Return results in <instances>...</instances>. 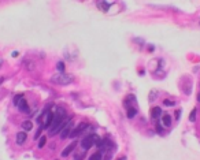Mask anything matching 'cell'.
<instances>
[{"label": "cell", "instance_id": "1", "mask_svg": "<svg viewBox=\"0 0 200 160\" xmlns=\"http://www.w3.org/2000/svg\"><path fill=\"white\" fill-rule=\"evenodd\" d=\"M51 82L56 84V85H70V84L74 82V77L71 74H64V73L55 74V75L51 77Z\"/></svg>", "mask_w": 200, "mask_h": 160}, {"label": "cell", "instance_id": "2", "mask_svg": "<svg viewBox=\"0 0 200 160\" xmlns=\"http://www.w3.org/2000/svg\"><path fill=\"white\" fill-rule=\"evenodd\" d=\"M96 140H97V137L95 134H89V135H87L84 140L81 141V147H82V149L84 151H88L89 148H92L96 144Z\"/></svg>", "mask_w": 200, "mask_h": 160}, {"label": "cell", "instance_id": "3", "mask_svg": "<svg viewBox=\"0 0 200 160\" xmlns=\"http://www.w3.org/2000/svg\"><path fill=\"white\" fill-rule=\"evenodd\" d=\"M52 121H54V112H51V111L44 112V116H43V129H48V127H51Z\"/></svg>", "mask_w": 200, "mask_h": 160}, {"label": "cell", "instance_id": "4", "mask_svg": "<svg viewBox=\"0 0 200 160\" xmlns=\"http://www.w3.org/2000/svg\"><path fill=\"white\" fill-rule=\"evenodd\" d=\"M71 127H73V121H69V122L66 123L64 126H63V129H62V131L59 133L60 134V138L62 140H64V138H67L70 135V131H71Z\"/></svg>", "mask_w": 200, "mask_h": 160}, {"label": "cell", "instance_id": "5", "mask_svg": "<svg viewBox=\"0 0 200 160\" xmlns=\"http://www.w3.org/2000/svg\"><path fill=\"white\" fill-rule=\"evenodd\" d=\"M17 107L19 108L21 112H25V114H29V112H30V107L28 105V101H26L25 97H22L21 100H19V103L17 104Z\"/></svg>", "mask_w": 200, "mask_h": 160}, {"label": "cell", "instance_id": "6", "mask_svg": "<svg viewBox=\"0 0 200 160\" xmlns=\"http://www.w3.org/2000/svg\"><path fill=\"white\" fill-rule=\"evenodd\" d=\"M87 129H88V125H87V123H84V122L80 123V125H78V127H75L74 130H71L73 133H70L69 137H77V135H80L82 131H85Z\"/></svg>", "mask_w": 200, "mask_h": 160}, {"label": "cell", "instance_id": "7", "mask_svg": "<svg viewBox=\"0 0 200 160\" xmlns=\"http://www.w3.org/2000/svg\"><path fill=\"white\" fill-rule=\"evenodd\" d=\"M75 147H77V142H75V141H73L71 144H69L67 147H66L64 149H63V152H62V157H66V156H69V155L71 153V152H73V151L75 149Z\"/></svg>", "mask_w": 200, "mask_h": 160}, {"label": "cell", "instance_id": "8", "mask_svg": "<svg viewBox=\"0 0 200 160\" xmlns=\"http://www.w3.org/2000/svg\"><path fill=\"white\" fill-rule=\"evenodd\" d=\"M66 123H67V121H66V119H63L62 122L59 123V125H58L56 127H52V129L50 130V135H55V134H59V133H60V131H62V129H63V126H64V125H66Z\"/></svg>", "mask_w": 200, "mask_h": 160}, {"label": "cell", "instance_id": "9", "mask_svg": "<svg viewBox=\"0 0 200 160\" xmlns=\"http://www.w3.org/2000/svg\"><path fill=\"white\" fill-rule=\"evenodd\" d=\"M26 138H28V134H26V131H19L18 134H17V138H15V142H17V145H23V142L26 141Z\"/></svg>", "mask_w": 200, "mask_h": 160}, {"label": "cell", "instance_id": "10", "mask_svg": "<svg viewBox=\"0 0 200 160\" xmlns=\"http://www.w3.org/2000/svg\"><path fill=\"white\" fill-rule=\"evenodd\" d=\"M160 115H162V110H160L159 107H154V108L151 110V118H152V119L156 121L158 118H160Z\"/></svg>", "mask_w": 200, "mask_h": 160}, {"label": "cell", "instance_id": "11", "mask_svg": "<svg viewBox=\"0 0 200 160\" xmlns=\"http://www.w3.org/2000/svg\"><path fill=\"white\" fill-rule=\"evenodd\" d=\"M136 115H137V108L133 107V105L128 107V118H129V119H133Z\"/></svg>", "mask_w": 200, "mask_h": 160}, {"label": "cell", "instance_id": "12", "mask_svg": "<svg viewBox=\"0 0 200 160\" xmlns=\"http://www.w3.org/2000/svg\"><path fill=\"white\" fill-rule=\"evenodd\" d=\"M162 123H163V126H166V127L171 126V116H170L169 114H164L162 116Z\"/></svg>", "mask_w": 200, "mask_h": 160}, {"label": "cell", "instance_id": "13", "mask_svg": "<svg viewBox=\"0 0 200 160\" xmlns=\"http://www.w3.org/2000/svg\"><path fill=\"white\" fill-rule=\"evenodd\" d=\"M22 129H23V131H30L33 129V123L30 121H25V122L22 123Z\"/></svg>", "mask_w": 200, "mask_h": 160}, {"label": "cell", "instance_id": "14", "mask_svg": "<svg viewBox=\"0 0 200 160\" xmlns=\"http://www.w3.org/2000/svg\"><path fill=\"white\" fill-rule=\"evenodd\" d=\"M97 7H99V8H101L103 11H107V10L110 8V4H108V3H106L104 0H99V1H97Z\"/></svg>", "mask_w": 200, "mask_h": 160}, {"label": "cell", "instance_id": "15", "mask_svg": "<svg viewBox=\"0 0 200 160\" xmlns=\"http://www.w3.org/2000/svg\"><path fill=\"white\" fill-rule=\"evenodd\" d=\"M103 155L104 153H101V152H96V153L91 155L88 160H103Z\"/></svg>", "mask_w": 200, "mask_h": 160}, {"label": "cell", "instance_id": "16", "mask_svg": "<svg viewBox=\"0 0 200 160\" xmlns=\"http://www.w3.org/2000/svg\"><path fill=\"white\" fill-rule=\"evenodd\" d=\"M45 144H47V137H45V135H43V137L40 138V141H38V148H43Z\"/></svg>", "mask_w": 200, "mask_h": 160}, {"label": "cell", "instance_id": "17", "mask_svg": "<svg viewBox=\"0 0 200 160\" xmlns=\"http://www.w3.org/2000/svg\"><path fill=\"white\" fill-rule=\"evenodd\" d=\"M189 121H191V122H195V121H196V108L192 110L191 115H189Z\"/></svg>", "mask_w": 200, "mask_h": 160}, {"label": "cell", "instance_id": "18", "mask_svg": "<svg viewBox=\"0 0 200 160\" xmlns=\"http://www.w3.org/2000/svg\"><path fill=\"white\" fill-rule=\"evenodd\" d=\"M84 156H85V153H84V152H80V153H77L74 156V160H82Z\"/></svg>", "mask_w": 200, "mask_h": 160}, {"label": "cell", "instance_id": "19", "mask_svg": "<svg viewBox=\"0 0 200 160\" xmlns=\"http://www.w3.org/2000/svg\"><path fill=\"white\" fill-rule=\"evenodd\" d=\"M58 70H59L60 73L64 71V63H63V62H59V63H58Z\"/></svg>", "mask_w": 200, "mask_h": 160}, {"label": "cell", "instance_id": "20", "mask_svg": "<svg viewBox=\"0 0 200 160\" xmlns=\"http://www.w3.org/2000/svg\"><path fill=\"white\" fill-rule=\"evenodd\" d=\"M23 97V94H17V96H15V97H14V104L17 105L19 103V100H21V98Z\"/></svg>", "mask_w": 200, "mask_h": 160}, {"label": "cell", "instance_id": "21", "mask_svg": "<svg viewBox=\"0 0 200 160\" xmlns=\"http://www.w3.org/2000/svg\"><path fill=\"white\" fill-rule=\"evenodd\" d=\"M25 64H26L25 67L28 68V70H33V68H34V64H33V62H26Z\"/></svg>", "mask_w": 200, "mask_h": 160}, {"label": "cell", "instance_id": "22", "mask_svg": "<svg viewBox=\"0 0 200 160\" xmlns=\"http://www.w3.org/2000/svg\"><path fill=\"white\" fill-rule=\"evenodd\" d=\"M163 104H164V105H174V101H170V100H164V101H163Z\"/></svg>", "mask_w": 200, "mask_h": 160}, {"label": "cell", "instance_id": "23", "mask_svg": "<svg viewBox=\"0 0 200 160\" xmlns=\"http://www.w3.org/2000/svg\"><path fill=\"white\" fill-rule=\"evenodd\" d=\"M162 131H163L162 126H160V125H159V123H158V133H162Z\"/></svg>", "mask_w": 200, "mask_h": 160}, {"label": "cell", "instance_id": "24", "mask_svg": "<svg viewBox=\"0 0 200 160\" xmlns=\"http://www.w3.org/2000/svg\"><path fill=\"white\" fill-rule=\"evenodd\" d=\"M3 81H4V78H3V77H1V78H0V85H1V84H3Z\"/></svg>", "mask_w": 200, "mask_h": 160}, {"label": "cell", "instance_id": "25", "mask_svg": "<svg viewBox=\"0 0 200 160\" xmlns=\"http://www.w3.org/2000/svg\"><path fill=\"white\" fill-rule=\"evenodd\" d=\"M197 100H199V101H200V94H197Z\"/></svg>", "mask_w": 200, "mask_h": 160}, {"label": "cell", "instance_id": "26", "mask_svg": "<svg viewBox=\"0 0 200 160\" xmlns=\"http://www.w3.org/2000/svg\"><path fill=\"white\" fill-rule=\"evenodd\" d=\"M119 160H121V159H119Z\"/></svg>", "mask_w": 200, "mask_h": 160}]
</instances>
